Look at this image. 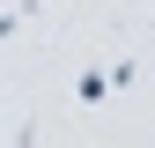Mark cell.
Masks as SVG:
<instances>
[{
  "label": "cell",
  "instance_id": "cell-1",
  "mask_svg": "<svg viewBox=\"0 0 155 148\" xmlns=\"http://www.w3.org/2000/svg\"><path fill=\"white\" fill-rule=\"evenodd\" d=\"M111 89H118V82H111V74H81V82H74V96H81V104H104Z\"/></svg>",
  "mask_w": 155,
  "mask_h": 148
},
{
  "label": "cell",
  "instance_id": "cell-2",
  "mask_svg": "<svg viewBox=\"0 0 155 148\" xmlns=\"http://www.w3.org/2000/svg\"><path fill=\"white\" fill-rule=\"evenodd\" d=\"M22 15H30V0H22V8H8V15H0V45H8L15 30H22Z\"/></svg>",
  "mask_w": 155,
  "mask_h": 148
}]
</instances>
